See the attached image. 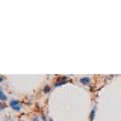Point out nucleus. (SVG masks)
Instances as JSON below:
<instances>
[{
  "instance_id": "1",
  "label": "nucleus",
  "mask_w": 121,
  "mask_h": 121,
  "mask_svg": "<svg viewBox=\"0 0 121 121\" xmlns=\"http://www.w3.org/2000/svg\"><path fill=\"white\" fill-rule=\"evenodd\" d=\"M9 108L12 109L14 112H18V113H20L23 111V103L18 100V98H11V100H9Z\"/></svg>"
},
{
  "instance_id": "2",
  "label": "nucleus",
  "mask_w": 121,
  "mask_h": 121,
  "mask_svg": "<svg viewBox=\"0 0 121 121\" xmlns=\"http://www.w3.org/2000/svg\"><path fill=\"white\" fill-rule=\"evenodd\" d=\"M70 80H71V77H68V76H62V77H58V79H56V82L53 83V86H55V88H59V86L68 83Z\"/></svg>"
},
{
  "instance_id": "3",
  "label": "nucleus",
  "mask_w": 121,
  "mask_h": 121,
  "mask_svg": "<svg viewBox=\"0 0 121 121\" xmlns=\"http://www.w3.org/2000/svg\"><path fill=\"white\" fill-rule=\"evenodd\" d=\"M95 113H97V103H94L92 108H91V112H89V121H94V118H95Z\"/></svg>"
},
{
  "instance_id": "4",
  "label": "nucleus",
  "mask_w": 121,
  "mask_h": 121,
  "mask_svg": "<svg viewBox=\"0 0 121 121\" xmlns=\"http://www.w3.org/2000/svg\"><path fill=\"white\" fill-rule=\"evenodd\" d=\"M79 80H80V83H82V85H85V86H89V88H91V82H92V79H91V77H80Z\"/></svg>"
},
{
  "instance_id": "5",
  "label": "nucleus",
  "mask_w": 121,
  "mask_h": 121,
  "mask_svg": "<svg viewBox=\"0 0 121 121\" xmlns=\"http://www.w3.org/2000/svg\"><path fill=\"white\" fill-rule=\"evenodd\" d=\"M0 100L5 103V101H8V95L5 94V91H3V88H0Z\"/></svg>"
},
{
  "instance_id": "6",
  "label": "nucleus",
  "mask_w": 121,
  "mask_h": 121,
  "mask_svg": "<svg viewBox=\"0 0 121 121\" xmlns=\"http://www.w3.org/2000/svg\"><path fill=\"white\" fill-rule=\"evenodd\" d=\"M52 88H53L52 85H45L44 88H43V92H44V94H50V91H52Z\"/></svg>"
},
{
  "instance_id": "7",
  "label": "nucleus",
  "mask_w": 121,
  "mask_h": 121,
  "mask_svg": "<svg viewBox=\"0 0 121 121\" xmlns=\"http://www.w3.org/2000/svg\"><path fill=\"white\" fill-rule=\"evenodd\" d=\"M32 121H43V120H41V117H39V115H33Z\"/></svg>"
},
{
  "instance_id": "8",
  "label": "nucleus",
  "mask_w": 121,
  "mask_h": 121,
  "mask_svg": "<svg viewBox=\"0 0 121 121\" xmlns=\"http://www.w3.org/2000/svg\"><path fill=\"white\" fill-rule=\"evenodd\" d=\"M39 117H41V120H43V121H48V120H47V115H45V113H41Z\"/></svg>"
},
{
  "instance_id": "9",
  "label": "nucleus",
  "mask_w": 121,
  "mask_h": 121,
  "mask_svg": "<svg viewBox=\"0 0 121 121\" xmlns=\"http://www.w3.org/2000/svg\"><path fill=\"white\" fill-rule=\"evenodd\" d=\"M3 121H15V120H12V118H5Z\"/></svg>"
},
{
  "instance_id": "10",
  "label": "nucleus",
  "mask_w": 121,
  "mask_h": 121,
  "mask_svg": "<svg viewBox=\"0 0 121 121\" xmlns=\"http://www.w3.org/2000/svg\"><path fill=\"white\" fill-rule=\"evenodd\" d=\"M48 121H55V120H53V118H48Z\"/></svg>"
},
{
  "instance_id": "11",
  "label": "nucleus",
  "mask_w": 121,
  "mask_h": 121,
  "mask_svg": "<svg viewBox=\"0 0 121 121\" xmlns=\"http://www.w3.org/2000/svg\"><path fill=\"white\" fill-rule=\"evenodd\" d=\"M20 121H24V120H20Z\"/></svg>"
}]
</instances>
